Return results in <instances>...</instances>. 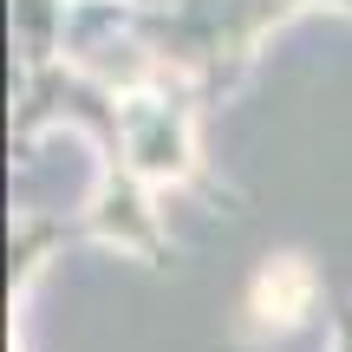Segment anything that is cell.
Wrapping results in <instances>:
<instances>
[{"mask_svg": "<svg viewBox=\"0 0 352 352\" xmlns=\"http://www.w3.org/2000/svg\"><path fill=\"white\" fill-rule=\"evenodd\" d=\"M287 13H300V7H314V0H280ZM333 7H352V0H333Z\"/></svg>", "mask_w": 352, "mask_h": 352, "instance_id": "obj_3", "label": "cell"}, {"mask_svg": "<svg viewBox=\"0 0 352 352\" xmlns=\"http://www.w3.org/2000/svg\"><path fill=\"white\" fill-rule=\"evenodd\" d=\"M196 104L202 91L189 78H164L151 91L118 98V124H124V164L138 176H170V183H196Z\"/></svg>", "mask_w": 352, "mask_h": 352, "instance_id": "obj_1", "label": "cell"}, {"mask_svg": "<svg viewBox=\"0 0 352 352\" xmlns=\"http://www.w3.org/2000/svg\"><path fill=\"white\" fill-rule=\"evenodd\" d=\"M65 7H72V0H13L20 72H46V65L65 59Z\"/></svg>", "mask_w": 352, "mask_h": 352, "instance_id": "obj_2", "label": "cell"}]
</instances>
